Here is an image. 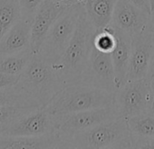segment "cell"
<instances>
[{
	"label": "cell",
	"mask_w": 154,
	"mask_h": 149,
	"mask_svg": "<svg viewBox=\"0 0 154 149\" xmlns=\"http://www.w3.org/2000/svg\"><path fill=\"white\" fill-rule=\"evenodd\" d=\"M54 1L64 8H68L76 4H80V3L84 4L85 0H54Z\"/></svg>",
	"instance_id": "cell-27"
},
{
	"label": "cell",
	"mask_w": 154,
	"mask_h": 149,
	"mask_svg": "<svg viewBox=\"0 0 154 149\" xmlns=\"http://www.w3.org/2000/svg\"><path fill=\"white\" fill-rule=\"evenodd\" d=\"M33 54L29 49L18 54L0 55V72L20 76L30 62Z\"/></svg>",
	"instance_id": "cell-18"
},
{
	"label": "cell",
	"mask_w": 154,
	"mask_h": 149,
	"mask_svg": "<svg viewBox=\"0 0 154 149\" xmlns=\"http://www.w3.org/2000/svg\"><path fill=\"white\" fill-rule=\"evenodd\" d=\"M131 135L141 137H154V116L141 114L126 118Z\"/></svg>",
	"instance_id": "cell-19"
},
{
	"label": "cell",
	"mask_w": 154,
	"mask_h": 149,
	"mask_svg": "<svg viewBox=\"0 0 154 149\" xmlns=\"http://www.w3.org/2000/svg\"><path fill=\"white\" fill-rule=\"evenodd\" d=\"M32 110L35 109L28 108V107H21V106L0 107V135H2L17 118Z\"/></svg>",
	"instance_id": "cell-21"
},
{
	"label": "cell",
	"mask_w": 154,
	"mask_h": 149,
	"mask_svg": "<svg viewBox=\"0 0 154 149\" xmlns=\"http://www.w3.org/2000/svg\"><path fill=\"white\" fill-rule=\"evenodd\" d=\"M113 28L116 36V45L112 52V58L115 70L117 88H119L127 82L131 50V36L115 27Z\"/></svg>",
	"instance_id": "cell-14"
},
{
	"label": "cell",
	"mask_w": 154,
	"mask_h": 149,
	"mask_svg": "<svg viewBox=\"0 0 154 149\" xmlns=\"http://www.w3.org/2000/svg\"><path fill=\"white\" fill-rule=\"evenodd\" d=\"M1 106L26 107L25 106V103L21 95L17 90L15 86L11 87L0 89V107Z\"/></svg>",
	"instance_id": "cell-22"
},
{
	"label": "cell",
	"mask_w": 154,
	"mask_h": 149,
	"mask_svg": "<svg viewBox=\"0 0 154 149\" xmlns=\"http://www.w3.org/2000/svg\"><path fill=\"white\" fill-rule=\"evenodd\" d=\"M151 82H152V86L154 87V79H153V80H151Z\"/></svg>",
	"instance_id": "cell-32"
},
{
	"label": "cell",
	"mask_w": 154,
	"mask_h": 149,
	"mask_svg": "<svg viewBox=\"0 0 154 149\" xmlns=\"http://www.w3.org/2000/svg\"><path fill=\"white\" fill-rule=\"evenodd\" d=\"M63 8L54 0H45L37 10L31 26V50L34 54L40 51L47 33Z\"/></svg>",
	"instance_id": "cell-12"
},
{
	"label": "cell",
	"mask_w": 154,
	"mask_h": 149,
	"mask_svg": "<svg viewBox=\"0 0 154 149\" xmlns=\"http://www.w3.org/2000/svg\"><path fill=\"white\" fill-rule=\"evenodd\" d=\"M130 148H154V137H141L131 134Z\"/></svg>",
	"instance_id": "cell-24"
},
{
	"label": "cell",
	"mask_w": 154,
	"mask_h": 149,
	"mask_svg": "<svg viewBox=\"0 0 154 149\" xmlns=\"http://www.w3.org/2000/svg\"><path fill=\"white\" fill-rule=\"evenodd\" d=\"M95 32L96 28L89 20L84 7L67 48L61 58L54 63L65 85L79 83L88 63Z\"/></svg>",
	"instance_id": "cell-2"
},
{
	"label": "cell",
	"mask_w": 154,
	"mask_h": 149,
	"mask_svg": "<svg viewBox=\"0 0 154 149\" xmlns=\"http://www.w3.org/2000/svg\"><path fill=\"white\" fill-rule=\"evenodd\" d=\"M20 76L16 74H9L0 72V89L14 87L17 84Z\"/></svg>",
	"instance_id": "cell-25"
},
{
	"label": "cell",
	"mask_w": 154,
	"mask_h": 149,
	"mask_svg": "<svg viewBox=\"0 0 154 149\" xmlns=\"http://www.w3.org/2000/svg\"><path fill=\"white\" fill-rule=\"evenodd\" d=\"M130 3H131L133 6L146 13L147 15L150 16L152 12V8H151V3L150 0H128Z\"/></svg>",
	"instance_id": "cell-26"
},
{
	"label": "cell",
	"mask_w": 154,
	"mask_h": 149,
	"mask_svg": "<svg viewBox=\"0 0 154 149\" xmlns=\"http://www.w3.org/2000/svg\"><path fill=\"white\" fill-rule=\"evenodd\" d=\"M154 35L149 26L131 36V50L127 81L147 78L153 50Z\"/></svg>",
	"instance_id": "cell-10"
},
{
	"label": "cell",
	"mask_w": 154,
	"mask_h": 149,
	"mask_svg": "<svg viewBox=\"0 0 154 149\" xmlns=\"http://www.w3.org/2000/svg\"><path fill=\"white\" fill-rule=\"evenodd\" d=\"M147 78H149V80L154 79V38H153V50H152V55H151V59H150V63L149 66Z\"/></svg>",
	"instance_id": "cell-28"
},
{
	"label": "cell",
	"mask_w": 154,
	"mask_h": 149,
	"mask_svg": "<svg viewBox=\"0 0 154 149\" xmlns=\"http://www.w3.org/2000/svg\"><path fill=\"white\" fill-rule=\"evenodd\" d=\"M55 120L45 107L29 111L17 118L2 134L13 136H33L54 133Z\"/></svg>",
	"instance_id": "cell-9"
},
{
	"label": "cell",
	"mask_w": 154,
	"mask_h": 149,
	"mask_svg": "<svg viewBox=\"0 0 154 149\" xmlns=\"http://www.w3.org/2000/svg\"><path fill=\"white\" fill-rule=\"evenodd\" d=\"M4 148H60V139L55 132L33 136H13L0 135V149Z\"/></svg>",
	"instance_id": "cell-15"
},
{
	"label": "cell",
	"mask_w": 154,
	"mask_h": 149,
	"mask_svg": "<svg viewBox=\"0 0 154 149\" xmlns=\"http://www.w3.org/2000/svg\"><path fill=\"white\" fill-rule=\"evenodd\" d=\"M118 0H85L84 7L86 15L96 29L111 24L112 13Z\"/></svg>",
	"instance_id": "cell-16"
},
{
	"label": "cell",
	"mask_w": 154,
	"mask_h": 149,
	"mask_svg": "<svg viewBox=\"0 0 154 149\" xmlns=\"http://www.w3.org/2000/svg\"><path fill=\"white\" fill-rule=\"evenodd\" d=\"M149 27H150L151 32L154 35V10H152L150 17H149Z\"/></svg>",
	"instance_id": "cell-30"
},
{
	"label": "cell",
	"mask_w": 154,
	"mask_h": 149,
	"mask_svg": "<svg viewBox=\"0 0 154 149\" xmlns=\"http://www.w3.org/2000/svg\"><path fill=\"white\" fill-rule=\"evenodd\" d=\"M152 82L147 78L129 80L117 88L113 96V107L118 117L147 114L152 97Z\"/></svg>",
	"instance_id": "cell-6"
},
{
	"label": "cell",
	"mask_w": 154,
	"mask_h": 149,
	"mask_svg": "<svg viewBox=\"0 0 154 149\" xmlns=\"http://www.w3.org/2000/svg\"><path fill=\"white\" fill-rule=\"evenodd\" d=\"M152 88H153V91H152V97H151V101H150V104H149V111L147 114H149L151 116H154V87L152 86Z\"/></svg>",
	"instance_id": "cell-29"
},
{
	"label": "cell",
	"mask_w": 154,
	"mask_h": 149,
	"mask_svg": "<svg viewBox=\"0 0 154 149\" xmlns=\"http://www.w3.org/2000/svg\"><path fill=\"white\" fill-rule=\"evenodd\" d=\"M130 139L126 118L119 117L73 135L62 144L61 148H130Z\"/></svg>",
	"instance_id": "cell-4"
},
{
	"label": "cell",
	"mask_w": 154,
	"mask_h": 149,
	"mask_svg": "<svg viewBox=\"0 0 154 149\" xmlns=\"http://www.w3.org/2000/svg\"><path fill=\"white\" fill-rule=\"evenodd\" d=\"M65 86L54 64L38 52L33 54L15 87L25 106L37 109L45 107Z\"/></svg>",
	"instance_id": "cell-1"
},
{
	"label": "cell",
	"mask_w": 154,
	"mask_h": 149,
	"mask_svg": "<svg viewBox=\"0 0 154 149\" xmlns=\"http://www.w3.org/2000/svg\"><path fill=\"white\" fill-rule=\"evenodd\" d=\"M114 93L81 83L66 85L45 106L54 118L80 111L111 106Z\"/></svg>",
	"instance_id": "cell-3"
},
{
	"label": "cell",
	"mask_w": 154,
	"mask_h": 149,
	"mask_svg": "<svg viewBox=\"0 0 154 149\" xmlns=\"http://www.w3.org/2000/svg\"><path fill=\"white\" fill-rule=\"evenodd\" d=\"M116 118L119 117L113 106L80 111L54 118L56 125L55 133L60 139V148L62 144L73 135L103 122Z\"/></svg>",
	"instance_id": "cell-7"
},
{
	"label": "cell",
	"mask_w": 154,
	"mask_h": 149,
	"mask_svg": "<svg viewBox=\"0 0 154 149\" xmlns=\"http://www.w3.org/2000/svg\"><path fill=\"white\" fill-rule=\"evenodd\" d=\"M83 8V3L64 8L51 27L39 51L51 62L56 63L63 55L73 36Z\"/></svg>",
	"instance_id": "cell-5"
},
{
	"label": "cell",
	"mask_w": 154,
	"mask_h": 149,
	"mask_svg": "<svg viewBox=\"0 0 154 149\" xmlns=\"http://www.w3.org/2000/svg\"><path fill=\"white\" fill-rule=\"evenodd\" d=\"M150 3H151V8H152V10H154V0H150Z\"/></svg>",
	"instance_id": "cell-31"
},
{
	"label": "cell",
	"mask_w": 154,
	"mask_h": 149,
	"mask_svg": "<svg viewBox=\"0 0 154 149\" xmlns=\"http://www.w3.org/2000/svg\"><path fill=\"white\" fill-rule=\"evenodd\" d=\"M79 83L114 93L117 90V83L112 54L100 51L93 46Z\"/></svg>",
	"instance_id": "cell-8"
},
{
	"label": "cell",
	"mask_w": 154,
	"mask_h": 149,
	"mask_svg": "<svg viewBox=\"0 0 154 149\" xmlns=\"http://www.w3.org/2000/svg\"><path fill=\"white\" fill-rule=\"evenodd\" d=\"M20 19L18 0H0V39Z\"/></svg>",
	"instance_id": "cell-17"
},
{
	"label": "cell",
	"mask_w": 154,
	"mask_h": 149,
	"mask_svg": "<svg viewBox=\"0 0 154 149\" xmlns=\"http://www.w3.org/2000/svg\"><path fill=\"white\" fill-rule=\"evenodd\" d=\"M116 45V36L113 27L110 24L103 28L96 29L94 36L93 46L98 50L111 53L113 51Z\"/></svg>",
	"instance_id": "cell-20"
},
{
	"label": "cell",
	"mask_w": 154,
	"mask_h": 149,
	"mask_svg": "<svg viewBox=\"0 0 154 149\" xmlns=\"http://www.w3.org/2000/svg\"><path fill=\"white\" fill-rule=\"evenodd\" d=\"M32 22L20 19L0 39V55L18 54L31 49Z\"/></svg>",
	"instance_id": "cell-13"
},
{
	"label": "cell",
	"mask_w": 154,
	"mask_h": 149,
	"mask_svg": "<svg viewBox=\"0 0 154 149\" xmlns=\"http://www.w3.org/2000/svg\"><path fill=\"white\" fill-rule=\"evenodd\" d=\"M21 18L33 22L34 17L45 0H18Z\"/></svg>",
	"instance_id": "cell-23"
},
{
	"label": "cell",
	"mask_w": 154,
	"mask_h": 149,
	"mask_svg": "<svg viewBox=\"0 0 154 149\" xmlns=\"http://www.w3.org/2000/svg\"><path fill=\"white\" fill-rule=\"evenodd\" d=\"M149 17L128 0H118L112 13L111 25L132 36L149 26Z\"/></svg>",
	"instance_id": "cell-11"
}]
</instances>
